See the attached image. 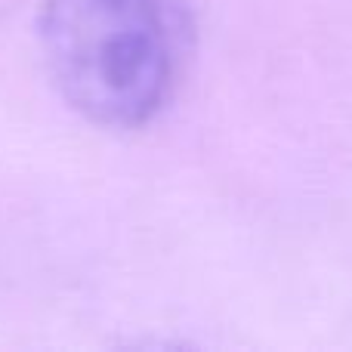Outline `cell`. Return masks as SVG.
I'll use <instances>...</instances> for the list:
<instances>
[{
	"label": "cell",
	"instance_id": "6da1fadb",
	"mask_svg": "<svg viewBox=\"0 0 352 352\" xmlns=\"http://www.w3.org/2000/svg\"><path fill=\"white\" fill-rule=\"evenodd\" d=\"M37 37L62 99L99 127H142L170 99L179 43L167 0H43Z\"/></svg>",
	"mask_w": 352,
	"mask_h": 352
}]
</instances>
